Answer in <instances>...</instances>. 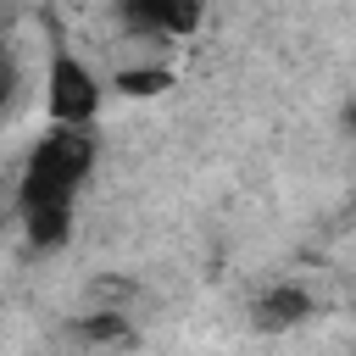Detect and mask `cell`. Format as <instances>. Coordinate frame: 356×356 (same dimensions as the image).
<instances>
[{
    "instance_id": "obj_1",
    "label": "cell",
    "mask_w": 356,
    "mask_h": 356,
    "mask_svg": "<svg viewBox=\"0 0 356 356\" xmlns=\"http://www.w3.org/2000/svg\"><path fill=\"white\" fill-rule=\"evenodd\" d=\"M100 167V134L95 128H44L22 167H17V211H39V206H67L78 211V195L89 189Z\"/></svg>"
},
{
    "instance_id": "obj_8",
    "label": "cell",
    "mask_w": 356,
    "mask_h": 356,
    "mask_svg": "<svg viewBox=\"0 0 356 356\" xmlns=\"http://www.w3.org/2000/svg\"><path fill=\"white\" fill-rule=\"evenodd\" d=\"M345 134H350V139H356V95H350V100H345Z\"/></svg>"
},
{
    "instance_id": "obj_3",
    "label": "cell",
    "mask_w": 356,
    "mask_h": 356,
    "mask_svg": "<svg viewBox=\"0 0 356 356\" xmlns=\"http://www.w3.org/2000/svg\"><path fill=\"white\" fill-rule=\"evenodd\" d=\"M117 22L128 44H178L206 22L200 0H117Z\"/></svg>"
},
{
    "instance_id": "obj_2",
    "label": "cell",
    "mask_w": 356,
    "mask_h": 356,
    "mask_svg": "<svg viewBox=\"0 0 356 356\" xmlns=\"http://www.w3.org/2000/svg\"><path fill=\"white\" fill-rule=\"evenodd\" d=\"M106 95H111L106 72L89 56H78L67 39H56L50 44V61H44V83H39L44 122H56V128H95Z\"/></svg>"
},
{
    "instance_id": "obj_7",
    "label": "cell",
    "mask_w": 356,
    "mask_h": 356,
    "mask_svg": "<svg viewBox=\"0 0 356 356\" xmlns=\"http://www.w3.org/2000/svg\"><path fill=\"white\" fill-rule=\"evenodd\" d=\"M11 100H17V61H11V50H6V39H0V117H6Z\"/></svg>"
},
{
    "instance_id": "obj_5",
    "label": "cell",
    "mask_w": 356,
    "mask_h": 356,
    "mask_svg": "<svg viewBox=\"0 0 356 356\" xmlns=\"http://www.w3.org/2000/svg\"><path fill=\"white\" fill-rule=\"evenodd\" d=\"M106 83H111L117 95H128V100H156V95H167L178 78H172V67H167L161 56H134V61H122Z\"/></svg>"
},
{
    "instance_id": "obj_6",
    "label": "cell",
    "mask_w": 356,
    "mask_h": 356,
    "mask_svg": "<svg viewBox=\"0 0 356 356\" xmlns=\"http://www.w3.org/2000/svg\"><path fill=\"white\" fill-rule=\"evenodd\" d=\"M72 334L83 345H134V317L122 306H95V312H83L72 323Z\"/></svg>"
},
{
    "instance_id": "obj_4",
    "label": "cell",
    "mask_w": 356,
    "mask_h": 356,
    "mask_svg": "<svg viewBox=\"0 0 356 356\" xmlns=\"http://www.w3.org/2000/svg\"><path fill=\"white\" fill-rule=\"evenodd\" d=\"M306 317H312V289H300V284H273L256 300V328H267V334H289Z\"/></svg>"
}]
</instances>
